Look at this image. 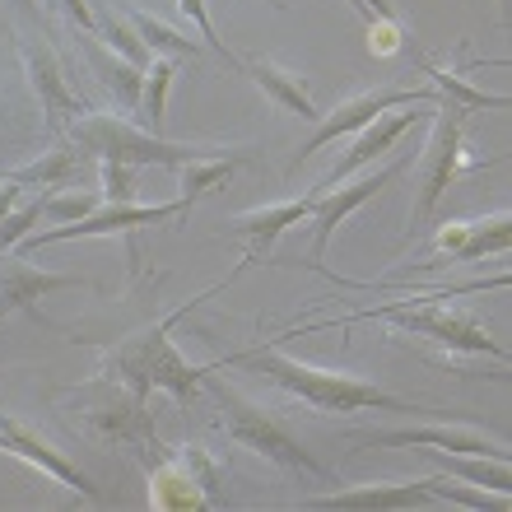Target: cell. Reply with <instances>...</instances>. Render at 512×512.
Instances as JSON below:
<instances>
[{"label": "cell", "mask_w": 512, "mask_h": 512, "mask_svg": "<svg viewBox=\"0 0 512 512\" xmlns=\"http://www.w3.org/2000/svg\"><path fill=\"white\" fill-rule=\"evenodd\" d=\"M233 364L266 373L270 382H280L284 391H294L298 401H308L312 410H326V415H350V410H396V415H410V410H419V405L401 401V396H391V391L373 387V382L345 378V373H331V368L298 364V359H289L280 350H247Z\"/></svg>", "instance_id": "cell-1"}, {"label": "cell", "mask_w": 512, "mask_h": 512, "mask_svg": "<svg viewBox=\"0 0 512 512\" xmlns=\"http://www.w3.org/2000/svg\"><path fill=\"white\" fill-rule=\"evenodd\" d=\"M224 284H229V280H224ZM215 289H219V284H215ZM205 294H210V289H205ZM201 298H187V308L168 312L163 322L145 326V331H135V336H126L122 345L112 350V368H117V378H122L135 396H149L154 387L173 391V396H182V401H191V396H196L205 368L187 364V354L173 345V326L182 322V317H187Z\"/></svg>", "instance_id": "cell-2"}, {"label": "cell", "mask_w": 512, "mask_h": 512, "mask_svg": "<svg viewBox=\"0 0 512 512\" xmlns=\"http://www.w3.org/2000/svg\"><path fill=\"white\" fill-rule=\"evenodd\" d=\"M70 140L84 154L98 159H117V163H135V168H187V163H205V159H224V154H243V149H224V145H173L163 135L131 126L112 112H84L80 122L70 126Z\"/></svg>", "instance_id": "cell-3"}, {"label": "cell", "mask_w": 512, "mask_h": 512, "mask_svg": "<svg viewBox=\"0 0 512 512\" xmlns=\"http://www.w3.org/2000/svg\"><path fill=\"white\" fill-rule=\"evenodd\" d=\"M201 387L215 396L219 415H224V424H229V433H233V443L238 447H252V452H261V457L275 461V466H284V471L312 475V480H326V485H331V471H326L322 461L312 457L298 438H289V433H284L280 424L261 410V405L247 401L243 391H233L229 382H219L210 368L201 373Z\"/></svg>", "instance_id": "cell-4"}, {"label": "cell", "mask_w": 512, "mask_h": 512, "mask_svg": "<svg viewBox=\"0 0 512 512\" xmlns=\"http://www.w3.org/2000/svg\"><path fill=\"white\" fill-rule=\"evenodd\" d=\"M149 508L159 512H201L229 508V494L219 485V466L201 447H177L149 475Z\"/></svg>", "instance_id": "cell-5"}, {"label": "cell", "mask_w": 512, "mask_h": 512, "mask_svg": "<svg viewBox=\"0 0 512 512\" xmlns=\"http://www.w3.org/2000/svg\"><path fill=\"white\" fill-rule=\"evenodd\" d=\"M461 131H466V108L461 103H438L433 112V140L419 159V196H415V215H410V233H419L433 219V210L443 205L447 187L457 182L461 168H475V163L461 159Z\"/></svg>", "instance_id": "cell-6"}, {"label": "cell", "mask_w": 512, "mask_h": 512, "mask_svg": "<svg viewBox=\"0 0 512 512\" xmlns=\"http://www.w3.org/2000/svg\"><path fill=\"white\" fill-rule=\"evenodd\" d=\"M378 317L396 322L410 336H429L433 345H447V350H457V354H489V359L508 364V350L489 336L485 326L475 322V317H466V312H447L443 303H419V308L391 303V308H378Z\"/></svg>", "instance_id": "cell-7"}, {"label": "cell", "mask_w": 512, "mask_h": 512, "mask_svg": "<svg viewBox=\"0 0 512 512\" xmlns=\"http://www.w3.org/2000/svg\"><path fill=\"white\" fill-rule=\"evenodd\" d=\"M433 103V89H378V94H359L350 98L345 108H336L331 117H317V131L298 145L294 163H289V177L303 168V163L317 154V149H326L331 140H340V135H354V131H364L378 112H391V108H429Z\"/></svg>", "instance_id": "cell-8"}, {"label": "cell", "mask_w": 512, "mask_h": 512, "mask_svg": "<svg viewBox=\"0 0 512 512\" xmlns=\"http://www.w3.org/2000/svg\"><path fill=\"white\" fill-rule=\"evenodd\" d=\"M191 201H163V205H103L94 210L89 219H75V224H56V229H33L28 233L24 252H38V247H52V243H70V238H108V233H135L145 224H163V219H177L187 215Z\"/></svg>", "instance_id": "cell-9"}, {"label": "cell", "mask_w": 512, "mask_h": 512, "mask_svg": "<svg viewBox=\"0 0 512 512\" xmlns=\"http://www.w3.org/2000/svg\"><path fill=\"white\" fill-rule=\"evenodd\" d=\"M0 452H10V457L28 461L38 475H47V480H56V485L75 489L80 499L89 503H103V494H98L94 485H89V475L75 466V461L61 452V447H52L47 438H42L38 429H28V424H19V419L10 415V410H0Z\"/></svg>", "instance_id": "cell-10"}, {"label": "cell", "mask_w": 512, "mask_h": 512, "mask_svg": "<svg viewBox=\"0 0 512 512\" xmlns=\"http://www.w3.org/2000/svg\"><path fill=\"white\" fill-rule=\"evenodd\" d=\"M19 61H24V75L38 94V108H42V126L47 131H70V126L84 117V103L75 98V89L66 84L61 75V61L47 42H33V38H19Z\"/></svg>", "instance_id": "cell-11"}, {"label": "cell", "mask_w": 512, "mask_h": 512, "mask_svg": "<svg viewBox=\"0 0 512 512\" xmlns=\"http://www.w3.org/2000/svg\"><path fill=\"white\" fill-rule=\"evenodd\" d=\"M410 168V154H401V159H391V163H382L378 173H368V177H359V182H340V187H326V191H317V205H312V256H322L326 252V243H331V233L345 224V219L359 210V205H368L373 196H378L382 187H391L396 177Z\"/></svg>", "instance_id": "cell-12"}, {"label": "cell", "mask_w": 512, "mask_h": 512, "mask_svg": "<svg viewBox=\"0 0 512 512\" xmlns=\"http://www.w3.org/2000/svg\"><path fill=\"white\" fill-rule=\"evenodd\" d=\"M80 415H84V424H89L98 438H108V443H149V447H159L154 443V424H149V415H145V396H135L126 382H122V391L117 387L108 391V401L84 405Z\"/></svg>", "instance_id": "cell-13"}, {"label": "cell", "mask_w": 512, "mask_h": 512, "mask_svg": "<svg viewBox=\"0 0 512 512\" xmlns=\"http://www.w3.org/2000/svg\"><path fill=\"white\" fill-rule=\"evenodd\" d=\"M424 122V112H378V117H373V122L364 126V131L354 135V145L345 149V159L336 163V168H331V173L322 177V187L317 191H326V187H340V182H350L354 173H359V168H368V163L378 159L382 149L387 145H396V140H401L405 131H410V126H419Z\"/></svg>", "instance_id": "cell-14"}, {"label": "cell", "mask_w": 512, "mask_h": 512, "mask_svg": "<svg viewBox=\"0 0 512 512\" xmlns=\"http://www.w3.org/2000/svg\"><path fill=\"white\" fill-rule=\"evenodd\" d=\"M359 443H368V447H429V452H471V457H508V447L494 443V438H480V433H471V429H443V424H429V429L364 433Z\"/></svg>", "instance_id": "cell-15"}, {"label": "cell", "mask_w": 512, "mask_h": 512, "mask_svg": "<svg viewBox=\"0 0 512 512\" xmlns=\"http://www.w3.org/2000/svg\"><path fill=\"white\" fill-rule=\"evenodd\" d=\"M438 252H447L452 261H480L489 252H508L512 247V219L494 215V219H457V224H443L438 238H433Z\"/></svg>", "instance_id": "cell-16"}, {"label": "cell", "mask_w": 512, "mask_h": 512, "mask_svg": "<svg viewBox=\"0 0 512 512\" xmlns=\"http://www.w3.org/2000/svg\"><path fill=\"white\" fill-rule=\"evenodd\" d=\"M75 284H89L80 275H56V270H38L28 261H5L0 266V312H24L38 308V298H52L61 289H75Z\"/></svg>", "instance_id": "cell-17"}, {"label": "cell", "mask_w": 512, "mask_h": 512, "mask_svg": "<svg viewBox=\"0 0 512 512\" xmlns=\"http://www.w3.org/2000/svg\"><path fill=\"white\" fill-rule=\"evenodd\" d=\"M312 205H317V191L312 196H298V201H284V205H266V210H247V215H238L224 233H233V238H252L256 252H270V243L280 238L289 224H303V219L312 215Z\"/></svg>", "instance_id": "cell-18"}, {"label": "cell", "mask_w": 512, "mask_h": 512, "mask_svg": "<svg viewBox=\"0 0 512 512\" xmlns=\"http://www.w3.org/2000/svg\"><path fill=\"white\" fill-rule=\"evenodd\" d=\"M243 70L256 80V89L275 103V108L294 112L298 122H317L322 112H317V103H312L308 84H303V75H294V70H280L275 61H243Z\"/></svg>", "instance_id": "cell-19"}, {"label": "cell", "mask_w": 512, "mask_h": 512, "mask_svg": "<svg viewBox=\"0 0 512 512\" xmlns=\"http://www.w3.org/2000/svg\"><path fill=\"white\" fill-rule=\"evenodd\" d=\"M433 503L429 485H359V489H336L322 499H308V508H424Z\"/></svg>", "instance_id": "cell-20"}, {"label": "cell", "mask_w": 512, "mask_h": 512, "mask_svg": "<svg viewBox=\"0 0 512 512\" xmlns=\"http://www.w3.org/2000/svg\"><path fill=\"white\" fill-rule=\"evenodd\" d=\"M126 24L135 28V38L145 42L154 56H168V61H196L201 56V42H191L187 33H177V28H168L163 19H154V14H145V10H126Z\"/></svg>", "instance_id": "cell-21"}, {"label": "cell", "mask_w": 512, "mask_h": 512, "mask_svg": "<svg viewBox=\"0 0 512 512\" xmlns=\"http://www.w3.org/2000/svg\"><path fill=\"white\" fill-rule=\"evenodd\" d=\"M438 466L447 475H461L480 489H494V494H508L512 489V471H508V457H471V452H433Z\"/></svg>", "instance_id": "cell-22"}, {"label": "cell", "mask_w": 512, "mask_h": 512, "mask_svg": "<svg viewBox=\"0 0 512 512\" xmlns=\"http://www.w3.org/2000/svg\"><path fill=\"white\" fill-rule=\"evenodd\" d=\"M419 70L433 80V89L447 98V103H461L466 112H480V108H494V112H508L512 108V98L508 94H485V89H475V84H466L457 75V70H443V66H433V61H419Z\"/></svg>", "instance_id": "cell-23"}, {"label": "cell", "mask_w": 512, "mask_h": 512, "mask_svg": "<svg viewBox=\"0 0 512 512\" xmlns=\"http://www.w3.org/2000/svg\"><path fill=\"white\" fill-rule=\"evenodd\" d=\"M80 159H84V149L75 145V140H66V145H56L52 154H42L38 163L14 168L10 182H33V187H66L70 177L80 173Z\"/></svg>", "instance_id": "cell-24"}, {"label": "cell", "mask_w": 512, "mask_h": 512, "mask_svg": "<svg viewBox=\"0 0 512 512\" xmlns=\"http://www.w3.org/2000/svg\"><path fill=\"white\" fill-rule=\"evenodd\" d=\"M89 66H94L98 80L117 94V103H122V108H140V94H145V70L131 66L126 56H117V52L103 56V52H94V47H89Z\"/></svg>", "instance_id": "cell-25"}, {"label": "cell", "mask_w": 512, "mask_h": 512, "mask_svg": "<svg viewBox=\"0 0 512 512\" xmlns=\"http://www.w3.org/2000/svg\"><path fill=\"white\" fill-rule=\"evenodd\" d=\"M168 89H173V61H168V56H154L145 66V94H140V117H145V131H154V135H163Z\"/></svg>", "instance_id": "cell-26"}, {"label": "cell", "mask_w": 512, "mask_h": 512, "mask_svg": "<svg viewBox=\"0 0 512 512\" xmlns=\"http://www.w3.org/2000/svg\"><path fill=\"white\" fill-rule=\"evenodd\" d=\"M94 38H103V47L117 52V56H126L131 66H140V70L149 66V47L135 38V28L126 24V19H117V14H98L94 10Z\"/></svg>", "instance_id": "cell-27"}, {"label": "cell", "mask_w": 512, "mask_h": 512, "mask_svg": "<svg viewBox=\"0 0 512 512\" xmlns=\"http://www.w3.org/2000/svg\"><path fill=\"white\" fill-rule=\"evenodd\" d=\"M243 159H247V154H224V159L187 163V168H182V196H187V201H201L210 187L229 182V177L238 173V163H243Z\"/></svg>", "instance_id": "cell-28"}, {"label": "cell", "mask_w": 512, "mask_h": 512, "mask_svg": "<svg viewBox=\"0 0 512 512\" xmlns=\"http://www.w3.org/2000/svg\"><path fill=\"white\" fill-rule=\"evenodd\" d=\"M433 494V503H466V508H494L508 512V494H494V489H461L452 480H424Z\"/></svg>", "instance_id": "cell-29"}, {"label": "cell", "mask_w": 512, "mask_h": 512, "mask_svg": "<svg viewBox=\"0 0 512 512\" xmlns=\"http://www.w3.org/2000/svg\"><path fill=\"white\" fill-rule=\"evenodd\" d=\"M42 205H47V196H38V201H24L19 210H10V215H5V224H0V252H10L19 238H28V233L38 229Z\"/></svg>", "instance_id": "cell-30"}, {"label": "cell", "mask_w": 512, "mask_h": 512, "mask_svg": "<svg viewBox=\"0 0 512 512\" xmlns=\"http://www.w3.org/2000/svg\"><path fill=\"white\" fill-rule=\"evenodd\" d=\"M98 210V196H89V191H70V196H47V205H42V219H52V224H75V219H89Z\"/></svg>", "instance_id": "cell-31"}, {"label": "cell", "mask_w": 512, "mask_h": 512, "mask_svg": "<svg viewBox=\"0 0 512 512\" xmlns=\"http://www.w3.org/2000/svg\"><path fill=\"white\" fill-rule=\"evenodd\" d=\"M103 196H108V205H131V196H135V163L103 159Z\"/></svg>", "instance_id": "cell-32"}, {"label": "cell", "mask_w": 512, "mask_h": 512, "mask_svg": "<svg viewBox=\"0 0 512 512\" xmlns=\"http://www.w3.org/2000/svg\"><path fill=\"white\" fill-rule=\"evenodd\" d=\"M177 5H182V14H187L191 24L201 28V38L210 42V47H215V52L224 56V61H229L233 70H243V56H233L229 47H224V38H215V24H210V10H205V0H177Z\"/></svg>", "instance_id": "cell-33"}, {"label": "cell", "mask_w": 512, "mask_h": 512, "mask_svg": "<svg viewBox=\"0 0 512 512\" xmlns=\"http://www.w3.org/2000/svg\"><path fill=\"white\" fill-rule=\"evenodd\" d=\"M368 33H373V52H382V56H391V52H401L405 47V33H401V24H387V19H373V24H368Z\"/></svg>", "instance_id": "cell-34"}, {"label": "cell", "mask_w": 512, "mask_h": 512, "mask_svg": "<svg viewBox=\"0 0 512 512\" xmlns=\"http://www.w3.org/2000/svg\"><path fill=\"white\" fill-rule=\"evenodd\" d=\"M56 10L66 14L80 33H94V5H89V0H56Z\"/></svg>", "instance_id": "cell-35"}, {"label": "cell", "mask_w": 512, "mask_h": 512, "mask_svg": "<svg viewBox=\"0 0 512 512\" xmlns=\"http://www.w3.org/2000/svg\"><path fill=\"white\" fill-rule=\"evenodd\" d=\"M14 205H19V182L5 177V182H0V224H5V215H10Z\"/></svg>", "instance_id": "cell-36"}, {"label": "cell", "mask_w": 512, "mask_h": 512, "mask_svg": "<svg viewBox=\"0 0 512 512\" xmlns=\"http://www.w3.org/2000/svg\"><path fill=\"white\" fill-rule=\"evenodd\" d=\"M368 10H373V19H387V24H401V14H396V5L391 0H364Z\"/></svg>", "instance_id": "cell-37"}, {"label": "cell", "mask_w": 512, "mask_h": 512, "mask_svg": "<svg viewBox=\"0 0 512 512\" xmlns=\"http://www.w3.org/2000/svg\"><path fill=\"white\" fill-rule=\"evenodd\" d=\"M345 5H350V10H354V14H359V19H364V24H373V10H368L364 0H345Z\"/></svg>", "instance_id": "cell-38"}, {"label": "cell", "mask_w": 512, "mask_h": 512, "mask_svg": "<svg viewBox=\"0 0 512 512\" xmlns=\"http://www.w3.org/2000/svg\"><path fill=\"white\" fill-rule=\"evenodd\" d=\"M14 5H19L24 14H33V0H14Z\"/></svg>", "instance_id": "cell-39"}, {"label": "cell", "mask_w": 512, "mask_h": 512, "mask_svg": "<svg viewBox=\"0 0 512 512\" xmlns=\"http://www.w3.org/2000/svg\"><path fill=\"white\" fill-rule=\"evenodd\" d=\"M499 14H503V19H508V0H499Z\"/></svg>", "instance_id": "cell-40"}, {"label": "cell", "mask_w": 512, "mask_h": 512, "mask_svg": "<svg viewBox=\"0 0 512 512\" xmlns=\"http://www.w3.org/2000/svg\"><path fill=\"white\" fill-rule=\"evenodd\" d=\"M270 5H284V0H270Z\"/></svg>", "instance_id": "cell-41"}, {"label": "cell", "mask_w": 512, "mask_h": 512, "mask_svg": "<svg viewBox=\"0 0 512 512\" xmlns=\"http://www.w3.org/2000/svg\"><path fill=\"white\" fill-rule=\"evenodd\" d=\"M0 322H5V312H0Z\"/></svg>", "instance_id": "cell-42"}]
</instances>
